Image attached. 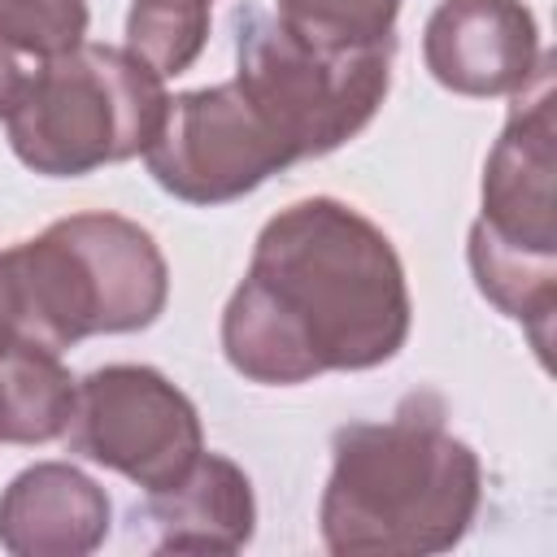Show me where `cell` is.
Masks as SVG:
<instances>
[{
  "label": "cell",
  "instance_id": "6da1fadb",
  "mask_svg": "<svg viewBox=\"0 0 557 557\" xmlns=\"http://www.w3.org/2000/svg\"><path fill=\"white\" fill-rule=\"evenodd\" d=\"M409 322L405 265L383 226L335 196H309L261 226L222 309V352L248 383L296 387L392 361Z\"/></svg>",
  "mask_w": 557,
  "mask_h": 557
},
{
  "label": "cell",
  "instance_id": "7a4b0ae2",
  "mask_svg": "<svg viewBox=\"0 0 557 557\" xmlns=\"http://www.w3.org/2000/svg\"><path fill=\"white\" fill-rule=\"evenodd\" d=\"M479 500V453L440 409L405 405L383 422L335 431L318 531L335 557H426L466 540Z\"/></svg>",
  "mask_w": 557,
  "mask_h": 557
},
{
  "label": "cell",
  "instance_id": "3957f363",
  "mask_svg": "<svg viewBox=\"0 0 557 557\" xmlns=\"http://www.w3.org/2000/svg\"><path fill=\"white\" fill-rule=\"evenodd\" d=\"M0 283L17 339L65 352L91 335H131L161 318L170 265L122 213H70L35 239L0 248Z\"/></svg>",
  "mask_w": 557,
  "mask_h": 557
},
{
  "label": "cell",
  "instance_id": "277c9868",
  "mask_svg": "<svg viewBox=\"0 0 557 557\" xmlns=\"http://www.w3.org/2000/svg\"><path fill=\"white\" fill-rule=\"evenodd\" d=\"M553 52L513 91L500 139L483 165V213L470 226V274L479 292L522 322L548 366L557 313V122Z\"/></svg>",
  "mask_w": 557,
  "mask_h": 557
},
{
  "label": "cell",
  "instance_id": "5b68a950",
  "mask_svg": "<svg viewBox=\"0 0 557 557\" xmlns=\"http://www.w3.org/2000/svg\"><path fill=\"white\" fill-rule=\"evenodd\" d=\"M165 78L109 44H78L39 61L9 117L13 157L48 178H78L139 157L165 117Z\"/></svg>",
  "mask_w": 557,
  "mask_h": 557
},
{
  "label": "cell",
  "instance_id": "8992f818",
  "mask_svg": "<svg viewBox=\"0 0 557 557\" xmlns=\"http://www.w3.org/2000/svg\"><path fill=\"white\" fill-rule=\"evenodd\" d=\"M396 44L322 48L265 9L235 13V83L296 161L326 157L370 126L392 83Z\"/></svg>",
  "mask_w": 557,
  "mask_h": 557
},
{
  "label": "cell",
  "instance_id": "52a82bcc",
  "mask_svg": "<svg viewBox=\"0 0 557 557\" xmlns=\"http://www.w3.org/2000/svg\"><path fill=\"white\" fill-rule=\"evenodd\" d=\"M70 453L131 479L144 492L170 487L205 453L200 413L183 387L152 366H100L74 387L61 435Z\"/></svg>",
  "mask_w": 557,
  "mask_h": 557
},
{
  "label": "cell",
  "instance_id": "ba28073f",
  "mask_svg": "<svg viewBox=\"0 0 557 557\" xmlns=\"http://www.w3.org/2000/svg\"><path fill=\"white\" fill-rule=\"evenodd\" d=\"M144 165L174 200L231 205L257 191L270 174L296 165V157L231 78L170 96L165 117L144 148Z\"/></svg>",
  "mask_w": 557,
  "mask_h": 557
},
{
  "label": "cell",
  "instance_id": "9c48e42d",
  "mask_svg": "<svg viewBox=\"0 0 557 557\" xmlns=\"http://www.w3.org/2000/svg\"><path fill=\"white\" fill-rule=\"evenodd\" d=\"M431 78L457 96H513L540 65V26L522 0H440L422 30Z\"/></svg>",
  "mask_w": 557,
  "mask_h": 557
},
{
  "label": "cell",
  "instance_id": "30bf717a",
  "mask_svg": "<svg viewBox=\"0 0 557 557\" xmlns=\"http://www.w3.org/2000/svg\"><path fill=\"white\" fill-rule=\"evenodd\" d=\"M109 522L104 487L70 461H35L0 492V548L13 557H87Z\"/></svg>",
  "mask_w": 557,
  "mask_h": 557
},
{
  "label": "cell",
  "instance_id": "8fae6325",
  "mask_svg": "<svg viewBox=\"0 0 557 557\" xmlns=\"http://www.w3.org/2000/svg\"><path fill=\"white\" fill-rule=\"evenodd\" d=\"M135 522L157 553H239L257 531L252 483L231 457L200 453L183 479L148 492Z\"/></svg>",
  "mask_w": 557,
  "mask_h": 557
},
{
  "label": "cell",
  "instance_id": "7c38bea8",
  "mask_svg": "<svg viewBox=\"0 0 557 557\" xmlns=\"http://www.w3.org/2000/svg\"><path fill=\"white\" fill-rule=\"evenodd\" d=\"M70 370L61 352L17 339L0 352V444H48L61 440L74 413Z\"/></svg>",
  "mask_w": 557,
  "mask_h": 557
},
{
  "label": "cell",
  "instance_id": "4fadbf2b",
  "mask_svg": "<svg viewBox=\"0 0 557 557\" xmlns=\"http://www.w3.org/2000/svg\"><path fill=\"white\" fill-rule=\"evenodd\" d=\"M209 39V0H131L126 52L152 74H183Z\"/></svg>",
  "mask_w": 557,
  "mask_h": 557
},
{
  "label": "cell",
  "instance_id": "5bb4252c",
  "mask_svg": "<svg viewBox=\"0 0 557 557\" xmlns=\"http://www.w3.org/2000/svg\"><path fill=\"white\" fill-rule=\"evenodd\" d=\"M400 0H278V22L322 48L396 44Z\"/></svg>",
  "mask_w": 557,
  "mask_h": 557
},
{
  "label": "cell",
  "instance_id": "9a60e30c",
  "mask_svg": "<svg viewBox=\"0 0 557 557\" xmlns=\"http://www.w3.org/2000/svg\"><path fill=\"white\" fill-rule=\"evenodd\" d=\"M0 35L17 57L52 61L87 39L83 0H0Z\"/></svg>",
  "mask_w": 557,
  "mask_h": 557
},
{
  "label": "cell",
  "instance_id": "2e32d148",
  "mask_svg": "<svg viewBox=\"0 0 557 557\" xmlns=\"http://www.w3.org/2000/svg\"><path fill=\"white\" fill-rule=\"evenodd\" d=\"M26 65H22V57L9 48V39L0 35V117H9V109H13V100H17V91H22V83H26Z\"/></svg>",
  "mask_w": 557,
  "mask_h": 557
},
{
  "label": "cell",
  "instance_id": "e0dca14e",
  "mask_svg": "<svg viewBox=\"0 0 557 557\" xmlns=\"http://www.w3.org/2000/svg\"><path fill=\"white\" fill-rule=\"evenodd\" d=\"M17 344V331H13V318H9V300H4V283H0V352Z\"/></svg>",
  "mask_w": 557,
  "mask_h": 557
}]
</instances>
